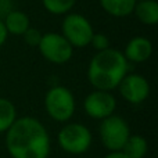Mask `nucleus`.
Returning <instances> with one entry per match:
<instances>
[{
  "mask_svg": "<svg viewBox=\"0 0 158 158\" xmlns=\"http://www.w3.org/2000/svg\"><path fill=\"white\" fill-rule=\"evenodd\" d=\"M121 151L128 158H144L148 151V143L140 135H131Z\"/></svg>",
  "mask_w": 158,
  "mask_h": 158,
  "instance_id": "nucleus-14",
  "label": "nucleus"
},
{
  "mask_svg": "<svg viewBox=\"0 0 158 158\" xmlns=\"http://www.w3.org/2000/svg\"><path fill=\"white\" fill-rule=\"evenodd\" d=\"M77 101L72 92L65 86H53L44 96V110L52 119L67 123L75 114Z\"/></svg>",
  "mask_w": 158,
  "mask_h": 158,
  "instance_id": "nucleus-3",
  "label": "nucleus"
},
{
  "mask_svg": "<svg viewBox=\"0 0 158 158\" xmlns=\"http://www.w3.org/2000/svg\"><path fill=\"white\" fill-rule=\"evenodd\" d=\"M43 7L54 15H63L68 14L75 6L77 0H42Z\"/></svg>",
  "mask_w": 158,
  "mask_h": 158,
  "instance_id": "nucleus-16",
  "label": "nucleus"
},
{
  "mask_svg": "<svg viewBox=\"0 0 158 158\" xmlns=\"http://www.w3.org/2000/svg\"><path fill=\"white\" fill-rule=\"evenodd\" d=\"M3 24H4L8 35L11 33V35H15V36H22L25 31L31 27L29 17L19 10H11L6 15Z\"/></svg>",
  "mask_w": 158,
  "mask_h": 158,
  "instance_id": "nucleus-11",
  "label": "nucleus"
},
{
  "mask_svg": "<svg viewBox=\"0 0 158 158\" xmlns=\"http://www.w3.org/2000/svg\"><path fill=\"white\" fill-rule=\"evenodd\" d=\"M38 49L44 60L58 65L68 63L74 53V47L67 42V39L61 33L57 32L43 33Z\"/></svg>",
  "mask_w": 158,
  "mask_h": 158,
  "instance_id": "nucleus-7",
  "label": "nucleus"
},
{
  "mask_svg": "<svg viewBox=\"0 0 158 158\" xmlns=\"http://www.w3.org/2000/svg\"><path fill=\"white\" fill-rule=\"evenodd\" d=\"M17 119V108L8 98L0 97V133H6Z\"/></svg>",
  "mask_w": 158,
  "mask_h": 158,
  "instance_id": "nucleus-15",
  "label": "nucleus"
},
{
  "mask_svg": "<svg viewBox=\"0 0 158 158\" xmlns=\"http://www.w3.org/2000/svg\"><path fill=\"white\" fill-rule=\"evenodd\" d=\"M131 135V128L128 122L122 117L115 114L101 119L98 126L100 140L110 153L122 150Z\"/></svg>",
  "mask_w": 158,
  "mask_h": 158,
  "instance_id": "nucleus-5",
  "label": "nucleus"
},
{
  "mask_svg": "<svg viewBox=\"0 0 158 158\" xmlns=\"http://www.w3.org/2000/svg\"><path fill=\"white\" fill-rule=\"evenodd\" d=\"M61 35L67 39L72 47H86L90 44L94 33L90 21L85 15L78 13H69L63 19Z\"/></svg>",
  "mask_w": 158,
  "mask_h": 158,
  "instance_id": "nucleus-6",
  "label": "nucleus"
},
{
  "mask_svg": "<svg viewBox=\"0 0 158 158\" xmlns=\"http://www.w3.org/2000/svg\"><path fill=\"white\" fill-rule=\"evenodd\" d=\"M133 13L144 25L158 24V3L156 0H137Z\"/></svg>",
  "mask_w": 158,
  "mask_h": 158,
  "instance_id": "nucleus-12",
  "label": "nucleus"
},
{
  "mask_svg": "<svg viewBox=\"0 0 158 158\" xmlns=\"http://www.w3.org/2000/svg\"><path fill=\"white\" fill-rule=\"evenodd\" d=\"M136 2L137 0H100V6L107 14L121 18L133 13Z\"/></svg>",
  "mask_w": 158,
  "mask_h": 158,
  "instance_id": "nucleus-13",
  "label": "nucleus"
},
{
  "mask_svg": "<svg viewBox=\"0 0 158 158\" xmlns=\"http://www.w3.org/2000/svg\"><path fill=\"white\" fill-rule=\"evenodd\" d=\"M90 44L93 46V49H96L97 52H103V50L110 49V39L107 38V35L104 33H93Z\"/></svg>",
  "mask_w": 158,
  "mask_h": 158,
  "instance_id": "nucleus-18",
  "label": "nucleus"
},
{
  "mask_svg": "<svg viewBox=\"0 0 158 158\" xmlns=\"http://www.w3.org/2000/svg\"><path fill=\"white\" fill-rule=\"evenodd\" d=\"M50 147L49 132L33 117L17 118L6 132V148L11 158H49Z\"/></svg>",
  "mask_w": 158,
  "mask_h": 158,
  "instance_id": "nucleus-1",
  "label": "nucleus"
},
{
  "mask_svg": "<svg viewBox=\"0 0 158 158\" xmlns=\"http://www.w3.org/2000/svg\"><path fill=\"white\" fill-rule=\"evenodd\" d=\"M128 74V61L122 52L107 49L97 52L87 67V81L96 90L112 92Z\"/></svg>",
  "mask_w": 158,
  "mask_h": 158,
  "instance_id": "nucleus-2",
  "label": "nucleus"
},
{
  "mask_svg": "<svg viewBox=\"0 0 158 158\" xmlns=\"http://www.w3.org/2000/svg\"><path fill=\"white\" fill-rule=\"evenodd\" d=\"M104 158H128L122 151H112V153H108Z\"/></svg>",
  "mask_w": 158,
  "mask_h": 158,
  "instance_id": "nucleus-20",
  "label": "nucleus"
},
{
  "mask_svg": "<svg viewBox=\"0 0 158 158\" xmlns=\"http://www.w3.org/2000/svg\"><path fill=\"white\" fill-rule=\"evenodd\" d=\"M42 35H43V33H40V31H39V29L29 27V28H28V29L24 32L22 38H24V42L28 44V46H31V47H38L39 43H40Z\"/></svg>",
  "mask_w": 158,
  "mask_h": 158,
  "instance_id": "nucleus-17",
  "label": "nucleus"
},
{
  "mask_svg": "<svg viewBox=\"0 0 158 158\" xmlns=\"http://www.w3.org/2000/svg\"><path fill=\"white\" fill-rule=\"evenodd\" d=\"M122 53L128 63H144L153 54V44L144 36H135L126 43Z\"/></svg>",
  "mask_w": 158,
  "mask_h": 158,
  "instance_id": "nucleus-10",
  "label": "nucleus"
},
{
  "mask_svg": "<svg viewBox=\"0 0 158 158\" xmlns=\"http://www.w3.org/2000/svg\"><path fill=\"white\" fill-rule=\"evenodd\" d=\"M7 36H8L7 29H6V27H4V24H3V21L0 19V47H2L3 44L6 43V40H7Z\"/></svg>",
  "mask_w": 158,
  "mask_h": 158,
  "instance_id": "nucleus-19",
  "label": "nucleus"
},
{
  "mask_svg": "<svg viewBox=\"0 0 158 158\" xmlns=\"http://www.w3.org/2000/svg\"><path fill=\"white\" fill-rule=\"evenodd\" d=\"M115 108H117V98L111 92L94 89L83 100L85 112L93 119H104L114 114Z\"/></svg>",
  "mask_w": 158,
  "mask_h": 158,
  "instance_id": "nucleus-8",
  "label": "nucleus"
},
{
  "mask_svg": "<svg viewBox=\"0 0 158 158\" xmlns=\"http://www.w3.org/2000/svg\"><path fill=\"white\" fill-rule=\"evenodd\" d=\"M117 89L128 103L142 104L150 96V83L140 74H126Z\"/></svg>",
  "mask_w": 158,
  "mask_h": 158,
  "instance_id": "nucleus-9",
  "label": "nucleus"
},
{
  "mask_svg": "<svg viewBox=\"0 0 158 158\" xmlns=\"http://www.w3.org/2000/svg\"><path fill=\"white\" fill-rule=\"evenodd\" d=\"M92 142V133L83 123L67 122L58 132V144L61 150L72 156L87 153Z\"/></svg>",
  "mask_w": 158,
  "mask_h": 158,
  "instance_id": "nucleus-4",
  "label": "nucleus"
}]
</instances>
